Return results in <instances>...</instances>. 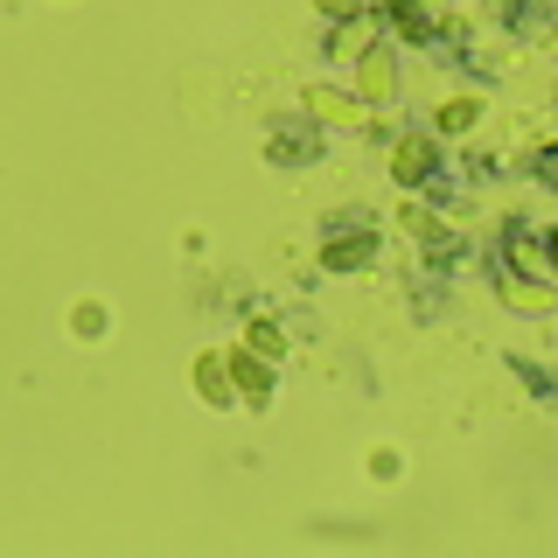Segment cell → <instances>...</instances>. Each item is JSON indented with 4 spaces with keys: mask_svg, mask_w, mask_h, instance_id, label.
Segmentation results:
<instances>
[{
    "mask_svg": "<svg viewBox=\"0 0 558 558\" xmlns=\"http://www.w3.org/2000/svg\"><path fill=\"white\" fill-rule=\"evenodd\" d=\"M314 147H322V140H314V126H301V119H287V133H272V161L279 168H307Z\"/></svg>",
    "mask_w": 558,
    "mask_h": 558,
    "instance_id": "1",
    "label": "cell"
},
{
    "mask_svg": "<svg viewBox=\"0 0 558 558\" xmlns=\"http://www.w3.org/2000/svg\"><path fill=\"white\" fill-rule=\"evenodd\" d=\"M510 371H517L523 384H531V398H545V405H558V377H551V371H537L531 356H510Z\"/></svg>",
    "mask_w": 558,
    "mask_h": 558,
    "instance_id": "3",
    "label": "cell"
},
{
    "mask_svg": "<svg viewBox=\"0 0 558 558\" xmlns=\"http://www.w3.org/2000/svg\"><path fill=\"white\" fill-rule=\"evenodd\" d=\"M433 168H440V154H433V140H405V147H398V182H405V189L433 182Z\"/></svg>",
    "mask_w": 558,
    "mask_h": 558,
    "instance_id": "2",
    "label": "cell"
}]
</instances>
